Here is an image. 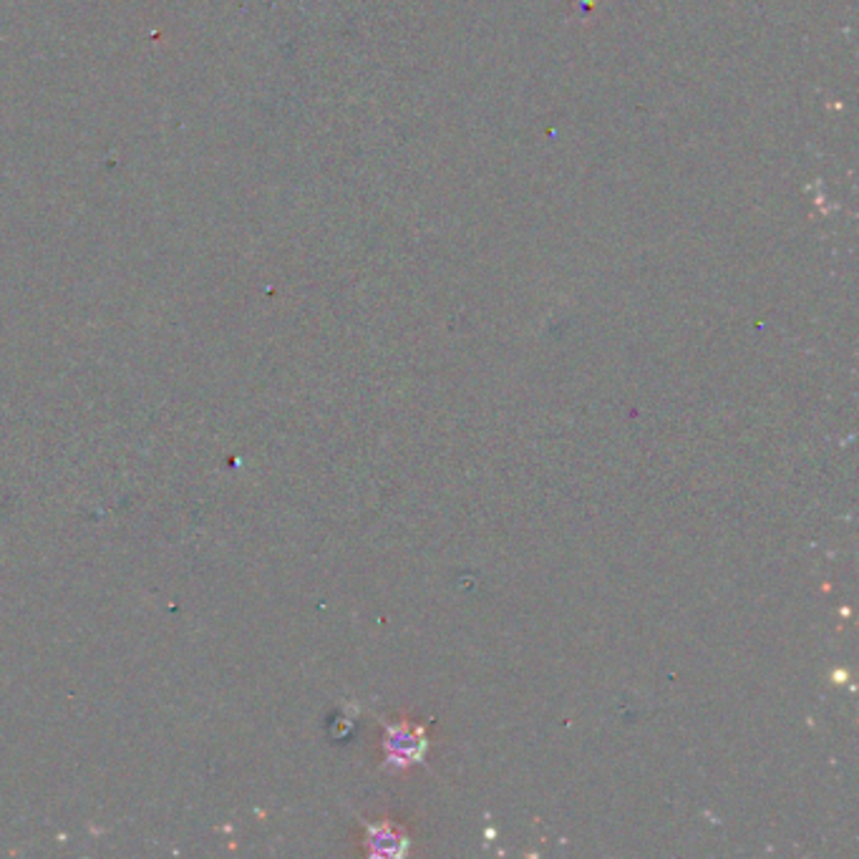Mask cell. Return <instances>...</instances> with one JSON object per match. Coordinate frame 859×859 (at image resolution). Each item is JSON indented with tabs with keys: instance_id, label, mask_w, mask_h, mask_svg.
<instances>
[{
	"instance_id": "7a4b0ae2",
	"label": "cell",
	"mask_w": 859,
	"mask_h": 859,
	"mask_svg": "<svg viewBox=\"0 0 859 859\" xmlns=\"http://www.w3.org/2000/svg\"><path fill=\"white\" fill-rule=\"evenodd\" d=\"M366 845L374 857H403L409 849V837L403 835L399 825L381 819L376 825H368Z\"/></svg>"
},
{
	"instance_id": "6da1fadb",
	"label": "cell",
	"mask_w": 859,
	"mask_h": 859,
	"mask_svg": "<svg viewBox=\"0 0 859 859\" xmlns=\"http://www.w3.org/2000/svg\"><path fill=\"white\" fill-rule=\"evenodd\" d=\"M384 746H386V761L388 764L406 766V764L419 761L423 751H427V736H423L419 726L399 720V724L388 726Z\"/></svg>"
}]
</instances>
